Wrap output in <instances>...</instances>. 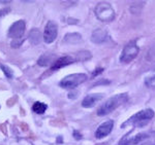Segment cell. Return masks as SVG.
<instances>
[{"mask_svg":"<svg viewBox=\"0 0 155 145\" xmlns=\"http://www.w3.org/2000/svg\"><path fill=\"white\" fill-rule=\"evenodd\" d=\"M153 116H154V111L151 108L144 109V110H141L140 112L134 114V115H132L126 121H124L122 124L121 128H125L127 126H134V127H137V128H141V127L146 126L153 118Z\"/></svg>","mask_w":155,"mask_h":145,"instance_id":"cell-2","label":"cell"},{"mask_svg":"<svg viewBox=\"0 0 155 145\" xmlns=\"http://www.w3.org/2000/svg\"><path fill=\"white\" fill-rule=\"evenodd\" d=\"M102 99V95L101 94H93V95H89L86 98H84L83 102H82V106L85 108H90V107L94 106L99 100Z\"/></svg>","mask_w":155,"mask_h":145,"instance_id":"cell-12","label":"cell"},{"mask_svg":"<svg viewBox=\"0 0 155 145\" xmlns=\"http://www.w3.org/2000/svg\"><path fill=\"white\" fill-rule=\"evenodd\" d=\"M107 38H109V34L104 29H97L92 33L91 36V40L94 43L101 44L102 42L107 41Z\"/></svg>","mask_w":155,"mask_h":145,"instance_id":"cell-10","label":"cell"},{"mask_svg":"<svg viewBox=\"0 0 155 145\" xmlns=\"http://www.w3.org/2000/svg\"><path fill=\"white\" fill-rule=\"evenodd\" d=\"M47 108H48V106H47L45 103H41V102H35V103L33 104V106H32L33 111L37 114L45 113V111L47 110Z\"/></svg>","mask_w":155,"mask_h":145,"instance_id":"cell-13","label":"cell"},{"mask_svg":"<svg viewBox=\"0 0 155 145\" xmlns=\"http://www.w3.org/2000/svg\"><path fill=\"white\" fill-rule=\"evenodd\" d=\"M0 68L2 69V71L4 72V74H5L6 77H8V78H12V76H14V73H12V71L11 69L8 68V67L4 66V65H0Z\"/></svg>","mask_w":155,"mask_h":145,"instance_id":"cell-15","label":"cell"},{"mask_svg":"<svg viewBox=\"0 0 155 145\" xmlns=\"http://www.w3.org/2000/svg\"><path fill=\"white\" fill-rule=\"evenodd\" d=\"M25 27H26V24H25L24 21L16 22V23L12 25V27L9 28L8 32H7V35H8V37H12V38L15 39L21 38L24 35Z\"/></svg>","mask_w":155,"mask_h":145,"instance_id":"cell-7","label":"cell"},{"mask_svg":"<svg viewBox=\"0 0 155 145\" xmlns=\"http://www.w3.org/2000/svg\"><path fill=\"white\" fill-rule=\"evenodd\" d=\"M74 138H76V139H82V136H81V135H80V133H79V132H77V131H74Z\"/></svg>","mask_w":155,"mask_h":145,"instance_id":"cell-19","label":"cell"},{"mask_svg":"<svg viewBox=\"0 0 155 145\" xmlns=\"http://www.w3.org/2000/svg\"><path fill=\"white\" fill-rule=\"evenodd\" d=\"M149 58L151 59V61L152 59H155V46H152L151 49L149 51Z\"/></svg>","mask_w":155,"mask_h":145,"instance_id":"cell-17","label":"cell"},{"mask_svg":"<svg viewBox=\"0 0 155 145\" xmlns=\"http://www.w3.org/2000/svg\"><path fill=\"white\" fill-rule=\"evenodd\" d=\"M113 128H114V121H111V119H110V121H104V124H101V126L98 127V129L96 130V132H95L96 138L101 139V138L107 137V135L112 132Z\"/></svg>","mask_w":155,"mask_h":145,"instance_id":"cell-9","label":"cell"},{"mask_svg":"<svg viewBox=\"0 0 155 145\" xmlns=\"http://www.w3.org/2000/svg\"><path fill=\"white\" fill-rule=\"evenodd\" d=\"M79 40H81V35L79 33L67 34L64 38V41H67L68 43H77Z\"/></svg>","mask_w":155,"mask_h":145,"instance_id":"cell-14","label":"cell"},{"mask_svg":"<svg viewBox=\"0 0 155 145\" xmlns=\"http://www.w3.org/2000/svg\"><path fill=\"white\" fill-rule=\"evenodd\" d=\"M95 14L97 19L102 22H111L115 17V11L111 4L107 2H101L95 7Z\"/></svg>","mask_w":155,"mask_h":145,"instance_id":"cell-3","label":"cell"},{"mask_svg":"<svg viewBox=\"0 0 155 145\" xmlns=\"http://www.w3.org/2000/svg\"><path fill=\"white\" fill-rule=\"evenodd\" d=\"M140 52L139 46H137L136 42H129L127 46L124 47L122 51L121 57H120V61L122 63H129L132 60H134L137 57Z\"/></svg>","mask_w":155,"mask_h":145,"instance_id":"cell-5","label":"cell"},{"mask_svg":"<svg viewBox=\"0 0 155 145\" xmlns=\"http://www.w3.org/2000/svg\"><path fill=\"white\" fill-rule=\"evenodd\" d=\"M77 60L72 57H69V56H65V57H62V58H59L56 60V62L52 65V70H57V69H60L64 66H67L69 64H72L74 62H76Z\"/></svg>","mask_w":155,"mask_h":145,"instance_id":"cell-11","label":"cell"},{"mask_svg":"<svg viewBox=\"0 0 155 145\" xmlns=\"http://www.w3.org/2000/svg\"><path fill=\"white\" fill-rule=\"evenodd\" d=\"M58 26L54 21H49L44 32V40L46 43H52L57 37Z\"/></svg>","mask_w":155,"mask_h":145,"instance_id":"cell-6","label":"cell"},{"mask_svg":"<svg viewBox=\"0 0 155 145\" xmlns=\"http://www.w3.org/2000/svg\"><path fill=\"white\" fill-rule=\"evenodd\" d=\"M104 71V68H101V67H98V68H97L95 71L93 72V73H92V76H96V75H98L99 73H101V72H102Z\"/></svg>","mask_w":155,"mask_h":145,"instance_id":"cell-18","label":"cell"},{"mask_svg":"<svg viewBox=\"0 0 155 145\" xmlns=\"http://www.w3.org/2000/svg\"><path fill=\"white\" fill-rule=\"evenodd\" d=\"M153 133H139L134 137H124L121 141L119 142V145H134L137 144L140 142H142L143 140L149 138Z\"/></svg>","mask_w":155,"mask_h":145,"instance_id":"cell-8","label":"cell"},{"mask_svg":"<svg viewBox=\"0 0 155 145\" xmlns=\"http://www.w3.org/2000/svg\"><path fill=\"white\" fill-rule=\"evenodd\" d=\"M50 62L51 61H50V58H48V55H44V56H41L38 60V64L41 65V66H47Z\"/></svg>","mask_w":155,"mask_h":145,"instance_id":"cell-16","label":"cell"},{"mask_svg":"<svg viewBox=\"0 0 155 145\" xmlns=\"http://www.w3.org/2000/svg\"><path fill=\"white\" fill-rule=\"evenodd\" d=\"M87 80V75L84 73H77L67 75L60 81V87L64 89H74Z\"/></svg>","mask_w":155,"mask_h":145,"instance_id":"cell-4","label":"cell"},{"mask_svg":"<svg viewBox=\"0 0 155 145\" xmlns=\"http://www.w3.org/2000/svg\"><path fill=\"white\" fill-rule=\"evenodd\" d=\"M154 145H155V144H154Z\"/></svg>","mask_w":155,"mask_h":145,"instance_id":"cell-21","label":"cell"},{"mask_svg":"<svg viewBox=\"0 0 155 145\" xmlns=\"http://www.w3.org/2000/svg\"><path fill=\"white\" fill-rule=\"evenodd\" d=\"M127 101H128V95L126 93L115 95V96L107 99L106 102H104V103L98 107V109H97V115H99V116L107 115V114L114 111L117 107L123 105Z\"/></svg>","mask_w":155,"mask_h":145,"instance_id":"cell-1","label":"cell"},{"mask_svg":"<svg viewBox=\"0 0 155 145\" xmlns=\"http://www.w3.org/2000/svg\"><path fill=\"white\" fill-rule=\"evenodd\" d=\"M9 11H11V9H9V8L3 9V11H0V16H4V14H6L7 12H9Z\"/></svg>","mask_w":155,"mask_h":145,"instance_id":"cell-20","label":"cell"}]
</instances>
